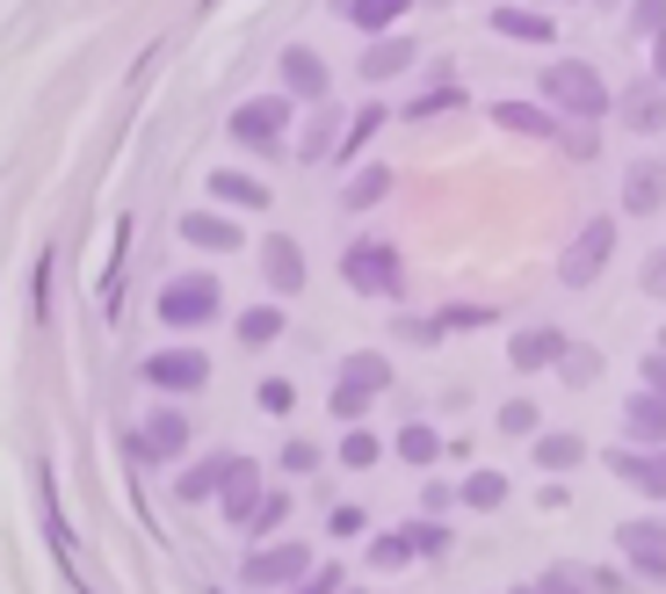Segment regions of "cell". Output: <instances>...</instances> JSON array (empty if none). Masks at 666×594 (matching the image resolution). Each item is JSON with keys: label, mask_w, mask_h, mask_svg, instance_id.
I'll return each instance as SVG.
<instances>
[{"label": "cell", "mask_w": 666, "mask_h": 594, "mask_svg": "<svg viewBox=\"0 0 666 594\" xmlns=\"http://www.w3.org/2000/svg\"><path fill=\"white\" fill-rule=\"evenodd\" d=\"M529 428H536V406H529V399L500 406V436H529Z\"/></svg>", "instance_id": "cell-33"}, {"label": "cell", "mask_w": 666, "mask_h": 594, "mask_svg": "<svg viewBox=\"0 0 666 594\" xmlns=\"http://www.w3.org/2000/svg\"><path fill=\"white\" fill-rule=\"evenodd\" d=\"M637 377H645L652 399H666V355H645V370H637Z\"/></svg>", "instance_id": "cell-38"}, {"label": "cell", "mask_w": 666, "mask_h": 594, "mask_svg": "<svg viewBox=\"0 0 666 594\" xmlns=\"http://www.w3.org/2000/svg\"><path fill=\"white\" fill-rule=\"evenodd\" d=\"M218 305H225V297H218V283L203 276V268H196V276H175L167 290H159V327L196 333V327H211L218 319Z\"/></svg>", "instance_id": "cell-2"}, {"label": "cell", "mask_w": 666, "mask_h": 594, "mask_svg": "<svg viewBox=\"0 0 666 594\" xmlns=\"http://www.w3.org/2000/svg\"><path fill=\"white\" fill-rule=\"evenodd\" d=\"M435 450H442V436L428 428V420H413V428H399V457L406 464H435Z\"/></svg>", "instance_id": "cell-25"}, {"label": "cell", "mask_w": 666, "mask_h": 594, "mask_svg": "<svg viewBox=\"0 0 666 594\" xmlns=\"http://www.w3.org/2000/svg\"><path fill=\"white\" fill-rule=\"evenodd\" d=\"M631 123H637V131H659V102H652V95H637V102H631Z\"/></svg>", "instance_id": "cell-40"}, {"label": "cell", "mask_w": 666, "mask_h": 594, "mask_svg": "<svg viewBox=\"0 0 666 594\" xmlns=\"http://www.w3.org/2000/svg\"><path fill=\"white\" fill-rule=\"evenodd\" d=\"M276 333H282V312H276V305H254V312L240 319V341H246V349H268Z\"/></svg>", "instance_id": "cell-24"}, {"label": "cell", "mask_w": 666, "mask_h": 594, "mask_svg": "<svg viewBox=\"0 0 666 594\" xmlns=\"http://www.w3.org/2000/svg\"><path fill=\"white\" fill-rule=\"evenodd\" d=\"M246 580L254 587H304L312 580V543H268V551H254Z\"/></svg>", "instance_id": "cell-7"}, {"label": "cell", "mask_w": 666, "mask_h": 594, "mask_svg": "<svg viewBox=\"0 0 666 594\" xmlns=\"http://www.w3.org/2000/svg\"><path fill=\"white\" fill-rule=\"evenodd\" d=\"M456 501H471V507H500V501H508V479H500V472H471Z\"/></svg>", "instance_id": "cell-29"}, {"label": "cell", "mask_w": 666, "mask_h": 594, "mask_svg": "<svg viewBox=\"0 0 666 594\" xmlns=\"http://www.w3.org/2000/svg\"><path fill=\"white\" fill-rule=\"evenodd\" d=\"M652 73H659V88H666V36L652 44Z\"/></svg>", "instance_id": "cell-46"}, {"label": "cell", "mask_w": 666, "mask_h": 594, "mask_svg": "<svg viewBox=\"0 0 666 594\" xmlns=\"http://www.w3.org/2000/svg\"><path fill=\"white\" fill-rule=\"evenodd\" d=\"M282 515H290V493H268V501H262V515H254L246 529H282Z\"/></svg>", "instance_id": "cell-36"}, {"label": "cell", "mask_w": 666, "mask_h": 594, "mask_svg": "<svg viewBox=\"0 0 666 594\" xmlns=\"http://www.w3.org/2000/svg\"><path fill=\"white\" fill-rule=\"evenodd\" d=\"M623 428H631L645 450H666V399H652V392H637L631 406H623Z\"/></svg>", "instance_id": "cell-17"}, {"label": "cell", "mask_w": 666, "mask_h": 594, "mask_svg": "<svg viewBox=\"0 0 666 594\" xmlns=\"http://www.w3.org/2000/svg\"><path fill=\"white\" fill-rule=\"evenodd\" d=\"M341 276H348L355 290H369V297H399V290H406L399 246H385V240H355L348 262H341Z\"/></svg>", "instance_id": "cell-3"}, {"label": "cell", "mask_w": 666, "mask_h": 594, "mask_svg": "<svg viewBox=\"0 0 666 594\" xmlns=\"http://www.w3.org/2000/svg\"><path fill=\"white\" fill-rule=\"evenodd\" d=\"M262 406H268V414H290V385H282V377H268V385H262Z\"/></svg>", "instance_id": "cell-41"}, {"label": "cell", "mask_w": 666, "mask_h": 594, "mask_svg": "<svg viewBox=\"0 0 666 594\" xmlns=\"http://www.w3.org/2000/svg\"><path fill=\"white\" fill-rule=\"evenodd\" d=\"M282 131H290V102H282V95H262V102L232 109V139L254 145V153H262V145H282Z\"/></svg>", "instance_id": "cell-8"}, {"label": "cell", "mask_w": 666, "mask_h": 594, "mask_svg": "<svg viewBox=\"0 0 666 594\" xmlns=\"http://www.w3.org/2000/svg\"><path fill=\"white\" fill-rule=\"evenodd\" d=\"M363 529V507H333V537H355Z\"/></svg>", "instance_id": "cell-42"}, {"label": "cell", "mask_w": 666, "mask_h": 594, "mask_svg": "<svg viewBox=\"0 0 666 594\" xmlns=\"http://www.w3.org/2000/svg\"><path fill=\"white\" fill-rule=\"evenodd\" d=\"M615 551H623L645 580H666V522H623L615 529Z\"/></svg>", "instance_id": "cell-11"}, {"label": "cell", "mask_w": 666, "mask_h": 594, "mask_svg": "<svg viewBox=\"0 0 666 594\" xmlns=\"http://www.w3.org/2000/svg\"><path fill=\"white\" fill-rule=\"evenodd\" d=\"M579 457H587L579 436H544L536 442V464H544V472H565V464H579Z\"/></svg>", "instance_id": "cell-27"}, {"label": "cell", "mask_w": 666, "mask_h": 594, "mask_svg": "<svg viewBox=\"0 0 666 594\" xmlns=\"http://www.w3.org/2000/svg\"><path fill=\"white\" fill-rule=\"evenodd\" d=\"M282 464H290V472H319V442H282Z\"/></svg>", "instance_id": "cell-35"}, {"label": "cell", "mask_w": 666, "mask_h": 594, "mask_svg": "<svg viewBox=\"0 0 666 594\" xmlns=\"http://www.w3.org/2000/svg\"><path fill=\"white\" fill-rule=\"evenodd\" d=\"M181 240H189V246H211V254H240V226H232V218H218V210H189V218H181Z\"/></svg>", "instance_id": "cell-14"}, {"label": "cell", "mask_w": 666, "mask_h": 594, "mask_svg": "<svg viewBox=\"0 0 666 594\" xmlns=\"http://www.w3.org/2000/svg\"><path fill=\"white\" fill-rule=\"evenodd\" d=\"M181 442H189V420L181 414H153L138 428V457H181Z\"/></svg>", "instance_id": "cell-19"}, {"label": "cell", "mask_w": 666, "mask_h": 594, "mask_svg": "<svg viewBox=\"0 0 666 594\" xmlns=\"http://www.w3.org/2000/svg\"><path fill=\"white\" fill-rule=\"evenodd\" d=\"M406 8H413V0H348L355 30H391V22H399Z\"/></svg>", "instance_id": "cell-23"}, {"label": "cell", "mask_w": 666, "mask_h": 594, "mask_svg": "<svg viewBox=\"0 0 666 594\" xmlns=\"http://www.w3.org/2000/svg\"><path fill=\"white\" fill-rule=\"evenodd\" d=\"M282 88H290V95H304V102H326V88H333L326 58H319L312 44H290V52H282Z\"/></svg>", "instance_id": "cell-12"}, {"label": "cell", "mask_w": 666, "mask_h": 594, "mask_svg": "<svg viewBox=\"0 0 666 594\" xmlns=\"http://www.w3.org/2000/svg\"><path fill=\"white\" fill-rule=\"evenodd\" d=\"M631 22L652 36V44H659V36H666V0H637V8H631Z\"/></svg>", "instance_id": "cell-34"}, {"label": "cell", "mask_w": 666, "mask_h": 594, "mask_svg": "<svg viewBox=\"0 0 666 594\" xmlns=\"http://www.w3.org/2000/svg\"><path fill=\"white\" fill-rule=\"evenodd\" d=\"M369 559H377V565H406V559H421V551H413V537H406V529H391V537L369 543Z\"/></svg>", "instance_id": "cell-31"}, {"label": "cell", "mask_w": 666, "mask_h": 594, "mask_svg": "<svg viewBox=\"0 0 666 594\" xmlns=\"http://www.w3.org/2000/svg\"><path fill=\"white\" fill-rule=\"evenodd\" d=\"M536 88L551 95V109H565V117H579V123H595V117H609V109H615L609 80H601L587 58H558V66H551Z\"/></svg>", "instance_id": "cell-1"}, {"label": "cell", "mask_w": 666, "mask_h": 594, "mask_svg": "<svg viewBox=\"0 0 666 594\" xmlns=\"http://www.w3.org/2000/svg\"><path fill=\"white\" fill-rule=\"evenodd\" d=\"M377 457H385V442L369 436V428H348V442H341V464H348V472H369Z\"/></svg>", "instance_id": "cell-28"}, {"label": "cell", "mask_w": 666, "mask_h": 594, "mask_svg": "<svg viewBox=\"0 0 666 594\" xmlns=\"http://www.w3.org/2000/svg\"><path fill=\"white\" fill-rule=\"evenodd\" d=\"M492 30L514 36V44H551V36H558V22L536 15V8H492Z\"/></svg>", "instance_id": "cell-18"}, {"label": "cell", "mask_w": 666, "mask_h": 594, "mask_svg": "<svg viewBox=\"0 0 666 594\" xmlns=\"http://www.w3.org/2000/svg\"><path fill=\"white\" fill-rule=\"evenodd\" d=\"M211 377V355L203 349H167V355H145V385L159 392H196Z\"/></svg>", "instance_id": "cell-9"}, {"label": "cell", "mask_w": 666, "mask_h": 594, "mask_svg": "<svg viewBox=\"0 0 666 594\" xmlns=\"http://www.w3.org/2000/svg\"><path fill=\"white\" fill-rule=\"evenodd\" d=\"M385 385H391V363H385V355H348V363H341V385H333V414L355 420Z\"/></svg>", "instance_id": "cell-6"}, {"label": "cell", "mask_w": 666, "mask_h": 594, "mask_svg": "<svg viewBox=\"0 0 666 594\" xmlns=\"http://www.w3.org/2000/svg\"><path fill=\"white\" fill-rule=\"evenodd\" d=\"M514 594H544V587H514Z\"/></svg>", "instance_id": "cell-47"}, {"label": "cell", "mask_w": 666, "mask_h": 594, "mask_svg": "<svg viewBox=\"0 0 666 594\" xmlns=\"http://www.w3.org/2000/svg\"><path fill=\"white\" fill-rule=\"evenodd\" d=\"M254 479V464L246 457H211V464H196V472H181V501H218V493H232V486H246Z\"/></svg>", "instance_id": "cell-10"}, {"label": "cell", "mask_w": 666, "mask_h": 594, "mask_svg": "<svg viewBox=\"0 0 666 594\" xmlns=\"http://www.w3.org/2000/svg\"><path fill=\"white\" fill-rule=\"evenodd\" d=\"M609 472L615 479H631V486H645V493H666V450H609Z\"/></svg>", "instance_id": "cell-16"}, {"label": "cell", "mask_w": 666, "mask_h": 594, "mask_svg": "<svg viewBox=\"0 0 666 594\" xmlns=\"http://www.w3.org/2000/svg\"><path fill=\"white\" fill-rule=\"evenodd\" d=\"M609 254H615V226H609V218H595V226H587L573 246H565L558 283H565V290H587V283H595L601 268H609Z\"/></svg>", "instance_id": "cell-5"}, {"label": "cell", "mask_w": 666, "mask_h": 594, "mask_svg": "<svg viewBox=\"0 0 666 594\" xmlns=\"http://www.w3.org/2000/svg\"><path fill=\"white\" fill-rule=\"evenodd\" d=\"M666 204V167L659 160H637L631 175H623V210H637V218H652V210Z\"/></svg>", "instance_id": "cell-13"}, {"label": "cell", "mask_w": 666, "mask_h": 594, "mask_svg": "<svg viewBox=\"0 0 666 594\" xmlns=\"http://www.w3.org/2000/svg\"><path fill=\"white\" fill-rule=\"evenodd\" d=\"M508 355H514V370H544V363H558V355H565V333L558 327H522L508 341Z\"/></svg>", "instance_id": "cell-15"}, {"label": "cell", "mask_w": 666, "mask_h": 594, "mask_svg": "<svg viewBox=\"0 0 666 594\" xmlns=\"http://www.w3.org/2000/svg\"><path fill=\"white\" fill-rule=\"evenodd\" d=\"M406 66H413V36H385V44H369V58H363L369 80H399Z\"/></svg>", "instance_id": "cell-20"}, {"label": "cell", "mask_w": 666, "mask_h": 594, "mask_svg": "<svg viewBox=\"0 0 666 594\" xmlns=\"http://www.w3.org/2000/svg\"><path fill=\"white\" fill-rule=\"evenodd\" d=\"M377 123H385V109H377V102H369V109H355V123H348V139L333 145V153H363V145L377 139Z\"/></svg>", "instance_id": "cell-30"}, {"label": "cell", "mask_w": 666, "mask_h": 594, "mask_svg": "<svg viewBox=\"0 0 666 594\" xmlns=\"http://www.w3.org/2000/svg\"><path fill=\"white\" fill-rule=\"evenodd\" d=\"M645 290H652V297H666V246L652 254V268H645Z\"/></svg>", "instance_id": "cell-43"}, {"label": "cell", "mask_w": 666, "mask_h": 594, "mask_svg": "<svg viewBox=\"0 0 666 594\" xmlns=\"http://www.w3.org/2000/svg\"><path fill=\"white\" fill-rule=\"evenodd\" d=\"M413 537V551H449V529L442 522H421V529H406Z\"/></svg>", "instance_id": "cell-37"}, {"label": "cell", "mask_w": 666, "mask_h": 594, "mask_svg": "<svg viewBox=\"0 0 666 594\" xmlns=\"http://www.w3.org/2000/svg\"><path fill=\"white\" fill-rule=\"evenodd\" d=\"M544 594H579V580H573V573H551V580H544Z\"/></svg>", "instance_id": "cell-45"}, {"label": "cell", "mask_w": 666, "mask_h": 594, "mask_svg": "<svg viewBox=\"0 0 666 594\" xmlns=\"http://www.w3.org/2000/svg\"><path fill=\"white\" fill-rule=\"evenodd\" d=\"M211 196H225V204H240V210H262V204H268V189H262V182L232 175V167H218V175H211Z\"/></svg>", "instance_id": "cell-22"}, {"label": "cell", "mask_w": 666, "mask_h": 594, "mask_svg": "<svg viewBox=\"0 0 666 594\" xmlns=\"http://www.w3.org/2000/svg\"><path fill=\"white\" fill-rule=\"evenodd\" d=\"M225 515H232V522H254V515H262V486H254V479H246V486H232L225 493Z\"/></svg>", "instance_id": "cell-32"}, {"label": "cell", "mask_w": 666, "mask_h": 594, "mask_svg": "<svg viewBox=\"0 0 666 594\" xmlns=\"http://www.w3.org/2000/svg\"><path fill=\"white\" fill-rule=\"evenodd\" d=\"M262 262H268V276H276V290H298V283H304L298 240H268V246H262Z\"/></svg>", "instance_id": "cell-21"}, {"label": "cell", "mask_w": 666, "mask_h": 594, "mask_svg": "<svg viewBox=\"0 0 666 594\" xmlns=\"http://www.w3.org/2000/svg\"><path fill=\"white\" fill-rule=\"evenodd\" d=\"M298 594H341V565H319V573L312 580H304V587Z\"/></svg>", "instance_id": "cell-39"}, {"label": "cell", "mask_w": 666, "mask_h": 594, "mask_svg": "<svg viewBox=\"0 0 666 594\" xmlns=\"http://www.w3.org/2000/svg\"><path fill=\"white\" fill-rule=\"evenodd\" d=\"M492 123H500V131H522V139H544V145H565V153H595V139H587V131H565L558 117H551V109H529V102H492Z\"/></svg>", "instance_id": "cell-4"}, {"label": "cell", "mask_w": 666, "mask_h": 594, "mask_svg": "<svg viewBox=\"0 0 666 594\" xmlns=\"http://www.w3.org/2000/svg\"><path fill=\"white\" fill-rule=\"evenodd\" d=\"M449 102H456V95L435 88V95H421V102H413V117H435V109H449Z\"/></svg>", "instance_id": "cell-44"}, {"label": "cell", "mask_w": 666, "mask_h": 594, "mask_svg": "<svg viewBox=\"0 0 666 594\" xmlns=\"http://www.w3.org/2000/svg\"><path fill=\"white\" fill-rule=\"evenodd\" d=\"M391 189V167H363V175L348 182V210H369V204H385Z\"/></svg>", "instance_id": "cell-26"}]
</instances>
